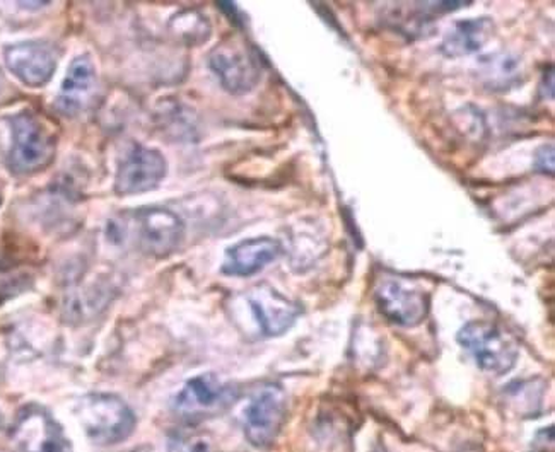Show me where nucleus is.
I'll use <instances>...</instances> for the list:
<instances>
[{"label":"nucleus","instance_id":"f8f14e48","mask_svg":"<svg viewBox=\"0 0 555 452\" xmlns=\"http://www.w3.org/2000/svg\"><path fill=\"white\" fill-rule=\"evenodd\" d=\"M9 70L29 88H41L52 79L56 68V52L43 41L11 44L4 52Z\"/></svg>","mask_w":555,"mask_h":452},{"label":"nucleus","instance_id":"9b49d317","mask_svg":"<svg viewBox=\"0 0 555 452\" xmlns=\"http://www.w3.org/2000/svg\"><path fill=\"white\" fill-rule=\"evenodd\" d=\"M13 439L20 452H70L64 430L37 406L23 410L17 416Z\"/></svg>","mask_w":555,"mask_h":452},{"label":"nucleus","instance_id":"dca6fc26","mask_svg":"<svg viewBox=\"0 0 555 452\" xmlns=\"http://www.w3.org/2000/svg\"><path fill=\"white\" fill-rule=\"evenodd\" d=\"M169 31L173 33L177 40L185 44H202L209 40L210 28L209 20L197 11H183L175 14L169 21Z\"/></svg>","mask_w":555,"mask_h":452},{"label":"nucleus","instance_id":"f257e3e1","mask_svg":"<svg viewBox=\"0 0 555 452\" xmlns=\"http://www.w3.org/2000/svg\"><path fill=\"white\" fill-rule=\"evenodd\" d=\"M456 338L483 373L503 376L518 362V345L512 336L491 321H470L460 330Z\"/></svg>","mask_w":555,"mask_h":452},{"label":"nucleus","instance_id":"f3484780","mask_svg":"<svg viewBox=\"0 0 555 452\" xmlns=\"http://www.w3.org/2000/svg\"><path fill=\"white\" fill-rule=\"evenodd\" d=\"M166 452H214L212 439L197 430H180L169 437Z\"/></svg>","mask_w":555,"mask_h":452},{"label":"nucleus","instance_id":"20e7f679","mask_svg":"<svg viewBox=\"0 0 555 452\" xmlns=\"http://www.w3.org/2000/svg\"><path fill=\"white\" fill-rule=\"evenodd\" d=\"M209 65L222 88L234 96L250 92L262 77L257 53L240 38L221 41L210 52Z\"/></svg>","mask_w":555,"mask_h":452},{"label":"nucleus","instance_id":"39448f33","mask_svg":"<svg viewBox=\"0 0 555 452\" xmlns=\"http://www.w3.org/2000/svg\"><path fill=\"white\" fill-rule=\"evenodd\" d=\"M286 415L287 398L284 389L278 385L260 386L251 395L243 415L246 439L255 448H270L281 434Z\"/></svg>","mask_w":555,"mask_h":452},{"label":"nucleus","instance_id":"f03ea898","mask_svg":"<svg viewBox=\"0 0 555 452\" xmlns=\"http://www.w3.org/2000/svg\"><path fill=\"white\" fill-rule=\"evenodd\" d=\"M55 156V137L29 112L11 118V148L8 163L17 175H33L47 168Z\"/></svg>","mask_w":555,"mask_h":452},{"label":"nucleus","instance_id":"2eb2a0df","mask_svg":"<svg viewBox=\"0 0 555 452\" xmlns=\"http://www.w3.org/2000/svg\"><path fill=\"white\" fill-rule=\"evenodd\" d=\"M494 21L491 17H477V20L459 21L448 33L441 44V52L448 59L470 55L486 47L487 41L494 35Z\"/></svg>","mask_w":555,"mask_h":452},{"label":"nucleus","instance_id":"ddd939ff","mask_svg":"<svg viewBox=\"0 0 555 452\" xmlns=\"http://www.w3.org/2000/svg\"><path fill=\"white\" fill-rule=\"evenodd\" d=\"M98 73L93 59L79 55L70 62L69 70L65 74L61 92L56 96L55 108L64 117H77L91 106L96 96Z\"/></svg>","mask_w":555,"mask_h":452},{"label":"nucleus","instance_id":"4468645a","mask_svg":"<svg viewBox=\"0 0 555 452\" xmlns=\"http://www.w3.org/2000/svg\"><path fill=\"white\" fill-rule=\"evenodd\" d=\"M282 245L274 237L242 241L225 251L221 272L228 276H251L281 257Z\"/></svg>","mask_w":555,"mask_h":452},{"label":"nucleus","instance_id":"7ed1b4c3","mask_svg":"<svg viewBox=\"0 0 555 452\" xmlns=\"http://www.w3.org/2000/svg\"><path fill=\"white\" fill-rule=\"evenodd\" d=\"M77 415L89 439L98 444H117L127 439L135 427V415L129 404L103 392L86 397Z\"/></svg>","mask_w":555,"mask_h":452},{"label":"nucleus","instance_id":"aec40b11","mask_svg":"<svg viewBox=\"0 0 555 452\" xmlns=\"http://www.w3.org/2000/svg\"><path fill=\"white\" fill-rule=\"evenodd\" d=\"M2 422H4V418H2V413H0V427H2Z\"/></svg>","mask_w":555,"mask_h":452},{"label":"nucleus","instance_id":"a211bd4d","mask_svg":"<svg viewBox=\"0 0 555 452\" xmlns=\"http://www.w3.org/2000/svg\"><path fill=\"white\" fill-rule=\"evenodd\" d=\"M535 169L543 172V175H548V177L554 175V147L552 145H543L542 148H539L535 157Z\"/></svg>","mask_w":555,"mask_h":452},{"label":"nucleus","instance_id":"9d476101","mask_svg":"<svg viewBox=\"0 0 555 452\" xmlns=\"http://www.w3.org/2000/svg\"><path fill=\"white\" fill-rule=\"evenodd\" d=\"M246 306L263 336H281L293 328L301 308L270 285H257L245 294Z\"/></svg>","mask_w":555,"mask_h":452},{"label":"nucleus","instance_id":"6e6552de","mask_svg":"<svg viewBox=\"0 0 555 452\" xmlns=\"http://www.w3.org/2000/svg\"><path fill=\"white\" fill-rule=\"evenodd\" d=\"M375 300L383 317L400 326H417L429 311V299L423 288L402 276H382L376 284Z\"/></svg>","mask_w":555,"mask_h":452},{"label":"nucleus","instance_id":"423d86ee","mask_svg":"<svg viewBox=\"0 0 555 452\" xmlns=\"http://www.w3.org/2000/svg\"><path fill=\"white\" fill-rule=\"evenodd\" d=\"M236 397V388L218 374H201L186 380L175 398L173 409L185 421H202L230 409Z\"/></svg>","mask_w":555,"mask_h":452},{"label":"nucleus","instance_id":"1a4fd4ad","mask_svg":"<svg viewBox=\"0 0 555 452\" xmlns=\"http://www.w3.org/2000/svg\"><path fill=\"white\" fill-rule=\"evenodd\" d=\"M168 172V163L157 148L135 145L118 166L115 190L118 195H141L157 189Z\"/></svg>","mask_w":555,"mask_h":452},{"label":"nucleus","instance_id":"0eeeda50","mask_svg":"<svg viewBox=\"0 0 555 452\" xmlns=\"http://www.w3.org/2000/svg\"><path fill=\"white\" fill-rule=\"evenodd\" d=\"M132 217L139 248L151 257H168L185 236V222L169 208L145 207L135 210Z\"/></svg>","mask_w":555,"mask_h":452},{"label":"nucleus","instance_id":"6ab92c4d","mask_svg":"<svg viewBox=\"0 0 555 452\" xmlns=\"http://www.w3.org/2000/svg\"><path fill=\"white\" fill-rule=\"evenodd\" d=\"M371 452H387V451H385V449H383V448H376L375 451H371Z\"/></svg>","mask_w":555,"mask_h":452}]
</instances>
